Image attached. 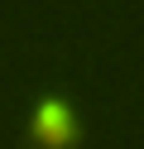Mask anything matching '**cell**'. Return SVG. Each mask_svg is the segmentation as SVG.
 <instances>
[{
	"mask_svg": "<svg viewBox=\"0 0 144 149\" xmlns=\"http://www.w3.org/2000/svg\"><path fill=\"white\" fill-rule=\"evenodd\" d=\"M38 130H43L48 144H63L67 139V120L58 116V106H43V116H38Z\"/></svg>",
	"mask_w": 144,
	"mask_h": 149,
	"instance_id": "cell-1",
	"label": "cell"
}]
</instances>
